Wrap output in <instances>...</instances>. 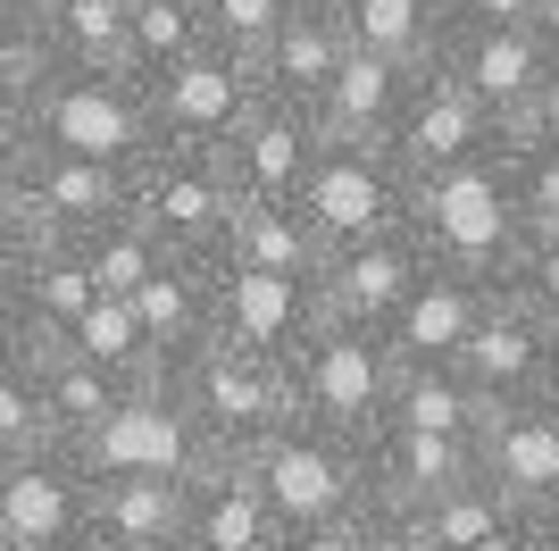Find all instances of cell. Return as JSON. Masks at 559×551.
<instances>
[{
	"mask_svg": "<svg viewBox=\"0 0 559 551\" xmlns=\"http://www.w3.org/2000/svg\"><path fill=\"white\" fill-rule=\"evenodd\" d=\"M234 209L242 201H234V176H226L217 151H176V142H159V160L134 176V218L159 234L176 259H217Z\"/></svg>",
	"mask_w": 559,
	"mask_h": 551,
	"instance_id": "obj_9",
	"label": "cell"
},
{
	"mask_svg": "<svg viewBox=\"0 0 559 551\" xmlns=\"http://www.w3.org/2000/svg\"><path fill=\"white\" fill-rule=\"evenodd\" d=\"M201 17H210L217 50H234V59H251V68H259V50L276 43V25L293 17V0H201Z\"/></svg>",
	"mask_w": 559,
	"mask_h": 551,
	"instance_id": "obj_38",
	"label": "cell"
},
{
	"mask_svg": "<svg viewBox=\"0 0 559 551\" xmlns=\"http://www.w3.org/2000/svg\"><path fill=\"white\" fill-rule=\"evenodd\" d=\"M501 167H510V192H518V218H526V234H559V142L510 134Z\"/></svg>",
	"mask_w": 559,
	"mask_h": 551,
	"instance_id": "obj_36",
	"label": "cell"
},
{
	"mask_svg": "<svg viewBox=\"0 0 559 551\" xmlns=\"http://www.w3.org/2000/svg\"><path fill=\"white\" fill-rule=\"evenodd\" d=\"M318 151H326L318 117L259 92V109L234 126V142L217 151V160H226V176H234V201H301Z\"/></svg>",
	"mask_w": 559,
	"mask_h": 551,
	"instance_id": "obj_16",
	"label": "cell"
},
{
	"mask_svg": "<svg viewBox=\"0 0 559 551\" xmlns=\"http://www.w3.org/2000/svg\"><path fill=\"white\" fill-rule=\"evenodd\" d=\"M510 551H543V535H526V543H510Z\"/></svg>",
	"mask_w": 559,
	"mask_h": 551,
	"instance_id": "obj_52",
	"label": "cell"
},
{
	"mask_svg": "<svg viewBox=\"0 0 559 551\" xmlns=\"http://www.w3.org/2000/svg\"><path fill=\"white\" fill-rule=\"evenodd\" d=\"M359 551H426V535H418L409 509H384V502H376L368 518H359Z\"/></svg>",
	"mask_w": 559,
	"mask_h": 551,
	"instance_id": "obj_44",
	"label": "cell"
},
{
	"mask_svg": "<svg viewBox=\"0 0 559 551\" xmlns=\"http://www.w3.org/2000/svg\"><path fill=\"white\" fill-rule=\"evenodd\" d=\"M393 385H401V360L368 326H318L309 351L293 360V410L309 426H334V435H359V443H376Z\"/></svg>",
	"mask_w": 559,
	"mask_h": 551,
	"instance_id": "obj_7",
	"label": "cell"
},
{
	"mask_svg": "<svg viewBox=\"0 0 559 551\" xmlns=\"http://www.w3.org/2000/svg\"><path fill=\"white\" fill-rule=\"evenodd\" d=\"M75 459L93 468V484H192V468L217 452L201 443L176 385H134L93 435L75 443Z\"/></svg>",
	"mask_w": 559,
	"mask_h": 551,
	"instance_id": "obj_6",
	"label": "cell"
},
{
	"mask_svg": "<svg viewBox=\"0 0 559 551\" xmlns=\"http://www.w3.org/2000/svg\"><path fill=\"white\" fill-rule=\"evenodd\" d=\"M501 293H510L518 309H526V318L559 343V234H535V243L518 251V268H510V284H501Z\"/></svg>",
	"mask_w": 559,
	"mask_h": 551,
	"instance_id": "obj_40",
	"label": "cell"
},
{
	"mask_svg": "<svg viewBox=\"0 0 559 551\" xmlns=\"http://www.w3.org/2000/svg\"><path fill=\"white\" fill-rule=\"evenodd\" d=\"M34 385H43V418H50V443H84L100 426V418L126 401L134 385H117L109 367H93V360H75V351H59V343H43L34 351Z\"/></svg>",
	"mask_w": 559,
	"mask_h": 551,
	"instance_id": "obj_29",
	"label": "cell"
},
{
	"mask_svg": "<svg viewBox=\"0 0 559 551\" xmlns=\"http://www.w3.org/2000/svg\"><path fill=\"white\" fill-rule=\"evenodd\" d=\"M34 151H43V134H34V101H0V184H17Z\"/></svg>",
	"mask_w": 559,
	"mask_h": 551,
	"instance_id": "obj_42",
	"label": "cell"
},
{
	"mask_svg": "<svg viewBox=\"0 0 559 551\" xmlns=\"http://www.w3.org/2000/svg\"><path fill=\"white\" fill-rule=\"evenodd\" d=\"M426 243L409 226L401 234H376V243H350V251H326V268H318V301H326V326H368V335H384V326L401 318V301L426 284Z\"/></svg>",
	"mask_w": 559,
	"mask_h": 551,
	"instance_id": "obj_15",
	"label": "cell"
},
{
	"mask_svg": "<svg viewBox=\"0 0 559 551\" xmlns=\"http://www.w3.org/2000/svg\"><path fill=\"white\" fill-rule=\"evenodd\" d=\"M350 43L376 50V59H401V68H426L451 34V0H343Z\"/></svg>",
	"mask_w": 559,
	"mask_h": 551,
	"instance_id": "obj_30",
	"label": "cell"
},
{
	"mask_svg": "<svg viewBox=\"0 0 559 551\" xmlns=\"http://www.w3.org/2000/svg\"><path fill=\"white\" fill-rule=\"evenodd\" d=\"M34 251H43V234H34L17 209L0 201V301H17V284H25V268H34Z\"/></svg>",
	"mask_w": 559,
	"mask_h": 551,
	"instance_id": "obj_41",
	"label": "cell"
},
{
	"mask_svg": "<svg viewBox=\"0 0 559 551\" xmlns=\"http://www.w3.org/2000/svg\"><path fill=\"white\" fill-rule=\"evenodd\" d=\"M167 385H176V401L192 410V426H201V443L217 459H251L259 443H276L301 418L293 410V367L234 351V343H201Z\"/></svg>",
	"mask_w": 559,
	"mask_h": 551,
	"instance_id": "obj_2",
	"label": "cell"
},
{
	"mask_svg": "<svg viewBox=\"0 0 559 551\" xmlns=\"http://www.w3.org/2000/svg\"><path fill=\"white\" fill-rule=\"evenodd\" d=\"M409 75L418 68L376 59V50L350 43L343 75H334L326 101H318V134L326 142H393V117H401V101H409Z\"/></svg>",
	"mask_w": 559,
	"mask_h": 551,
	"instance_id": "obj_23",
	"label": "cell"
},
{
	"mask_svg": "<svg viewBox=\"0 0 559 551\" xmlns=\"http://www.w3.org/2000/svg\"><path fill=\"white\" fill-rule=\"evenodd\" d=\"M134 551H192L185 535H159V543H134Z\"/></svg>",
	"mask_w": 559,
	"mask_h": 551,
	"instance_id": "obj_48",
	"label": "cell"
},
{
	"mask_svg": "<svg viewBox=\"0 0 559 551\" xmlns=\"http://www.w3.org/2000/svg\"><path fill=\"white\" fill-rule=\"evenodd\" d=\"M50 68L84 75H126V34H134V0H34Z\"/></svg>",
	"mask_w": 559,
	"mask_h": 551,
	"instance_id": "obj_27",
	"label": "cell"
},
{
	"mask_svg": "<svg viewBox=\"0 0 559 551\" xmlns=\"http://www.w3.org/2000/svg\"><path fill=\"white\" fill-rule=\"evenodd\" d=\"M501 284H476V276H451V268H426V284L401 301V318L384 326L401 367H460V351L476 343V326L492 318Z\"/></svg>",
	"mask_w": 559,
	"mask_h": 551,
	"instance_id": "obj_19",
	"label": "cell"
},
{
	"mask_svg": "<svg viewBox=\"0 0 559 551\" xmlns=\"http://www.w3.org/2000/svg\"><path fill=\"white\" fill-rule=\"evenodd\" d=\"M485 401L467 392V376L460 367H401V385H393V401H384V426L393 435H443V443H476L485 435ZM376 426V435H384Z\"/></svg>",
	"mask_w": 559,
	"mask_h": 551,
	"instance_id": "obj_28",
	"label": "cell"
},
{
	"mask_svg": "<svg viewBox=\"0 0 559 551\" xmlns=\"http://www.w3.org/2000/svg\"><path fill=\"white\" fill-rule=\"evenodd\" d=\"M185 535V484H93V551H134Z\"/></svg>",
	"mask_w": 559,
	"mask_h": 551,
	"instance_id": "obj_32",
	"label": "cell"
},
{
	"mask_svg": "<svg viewBox=\"0 0 559 551\" xmlns=\"http://www.w3.org/2000/svg\"><path fill=\"white\" fill-rule=\"evenodd\" d=\"M93 535V468L68 443H43L0 468V551H68Z\"/></svg>",
	"mask_w": 559,
	"mask_h": 551,
	"instance_id": "obj_11",
	"label": "cell"
},
{
	"mask_svg": "<svg viewBox=\"0 0 559 551\" xmlns=\"http://www.w3.org/2000/svg\"><path fill=\"white\" fill-rule=\"evenodd\" d=\"M559 0H451V25H551Z\"/></svg>",
	"mask_w": 559,
	"mask_h": 551,
	"instance_id": "obj_43",
	"label": "cell"
},
{
	"mask_svg": "<svg viewBox=\"0 0 559 551\" xmlns=\"http://www.w3.org/2000/svg\"><path fill=\"white\" fill-rule=\"evenodd\" d=\"M0 201L17 209L43 243H93L100 226L134 218V176L93 160H68V151H34L17 184H0Z\"/></svg>",
	"mask_w": 559,
	"mask_h": 551,
	"instance_id": "obj_12",
	"label": "cell"
},
{
	"mask_svg": "<svg viewBox=\"0 0 559 551\" xmlns=\"http://www.w3.org/2000/svg\"><path fill=\"white\" fill-rule=\"evenodd\" d=\"M435 59L476 92V109H485L501 134H526V126L551 109V92H559L543 25H451Z\"/></svg>",
	"mask_w": 559,
	"mask_h": 551,
	"instance_id": "obj_8",
	"label": "cell"
},
{
	"mask_svg": "<svg viewBox=\"0 0 559 551\" xmlns=\"http://www.w3.org/2000/svg\"><path fill=\"white\" fill-rule=\"evenodd\" d=\"M284 551H359V518H343V527H293Z\"/></svg>",
	"mask_w": 559,
	"mask_h": 551,
	"instance_id": "obj_46",
	"label": "cell"
},
{
	"mask_svg": "<svg viewBox=\"0 0 559 551\" xmlns=\"http://www.w3.org/2000/svg\"><path fill=\"white\" fill-rule=\"evenodd\" d=\"M409 518H418L426 551H510V543H526V535H543V518H526V509H518L501 484H485V477L435 493V502L409 509Z\"/></svg>",
	"mask_w": 559,
	"mask_h": 551,
	"instance_id": "obj_24",
	"label": "cell"
},
{
	"mask_svg": "<svg viewBox=\"0 0 559 551\" xmlns=\"http://www.w3.org/2000/svg\"><path fill=\"white\" fill-rule=\"evenodd\" d=\"M409 201H418V176L393 160V142H326L309 184H301V218L318 226L326 251L401 234L409 226Z\"/></svg>",
	"mask_w": 559,
	"mask_h": 551,
	"instance_id": "obj_5",
	"label": "cell"
},
{
	"mask_svg": "<svg viewBox=\"0 0 559 551\" xmlns=\"http://www.w3.org/2000/svg\"><path fill=\"white\" fill-rule=\"evenodd\" d=\"M543 43H551V75H559V9H551V25H543Z\"/></svg>",
	"mask_w": 559,
	"mask_h": 551,
	"instance_id": "obj_49",
	"label": "cell"
},
{
	"mask_svg": "<svg viewBox=\"0 0 559 551\" xmlns=\"http://www.w3.org/2000/svg\"><path fill=\"white\" fill-rule=\"evenodd\" d=\"M476 477L501 484L526 518H559V410L526 401V410H492L476 435Z\"/></svg>",
	"mask_w": 559,
	"mask_h": 551,
	"instance_id": "obj_18",
	"label": "cell"
},
{
	"mask_svg": "<svg viewBox=\"0 0 559 551\" xmlns=\"http://www.w3.org/2000/svg\"><path fill=\"white\" fill-rule=\"evenodd\" d=\"M34 351H43V343H34V326H25V309H17V301H0V367H25Z\"/></svg>",
	"mask_w": 559,
	"mask_h": 551,
	"instance_id": "obj_45",
	"label": "cell"
},
{
	"mask_svg": "<svg viewBox=\"0 0 559 551\" xmlns=\"http://www.w3.org/2000/svg\"><path fill=\"white\" fill-rule=\"evenodd\" d=\"M526 134H543V142H559V92H551V109L535 117V126H526Z\"/></svg>",
	"mask_w": 559,
	"mask_h": 551,
	"instance_id": "obj_47",
	"label": "cell"
},
{
	"mask_svg": "<svg viewBox=\"0 0 559 551\" xmlns=\"http://www.w3.org/2000/svg\"><path fill=\"white\" fill-rule=\"evenodd\" d=\"M217 268H267V276H318L326 268V243L301 218V201H242L234 209L226 243H217Z\"/></svg>",
	"mask_w": 559,
	"mask_h": 551,
	"instance_id": "obj_26",
	"label": "cell"
},
{
	"mask_svg": "<svg viewBox=\"0 0 559 551\" xmlns=\"http://www.w3.org/2000/svg\"><path fill=\"white\" fill-rule=\"evenodd\" d=\"M259 109V68L251 59H234V50H192L176 75H159L151 84V126H159V142H176V151H226L234 126Z\"/></svg>",
	"mask_w": 559,
	"mask_h": 551,
	"instance_id": "obj_13",
	"label": "cell"
},
{
	"mask_svg": "<svg viewBox=\"0 0 559 551\" xmlns=\"http://www.w3.org/2000/svg\"><path fill=\"white\" fill-rule=\"evenodd\" d=\"M368 468H376V502L384 509H426L435 493L476 477V443H443V435H384L368 443Z\"/></svg>",
	"mask_w": 559,
	"mask_h": 551,
	"instance_id": "obj_25",
	"label": "cell"
},
{
	"mask_svg": "<svg viewBox=\"0 0 559 551\" xmlns=\"http://www.w3.org/2000/svg\"><path fill=\"white\" fill-rule=\"evenodd\" d=\"M68 551H93V543H68Z\"/></svg>",
	"mask_w": 559,
	"mask_h": 551,
	"instance_id": "obj_53",
	"label": "cell"
},
{
	"mask_svg": "<svg viewBox=\"0 0 559 551\" xmlns=\"http://www.w3.org/2000/svg\"><path fill=\"white\" fill-rule=\"evenodd\" d=\"M326 326L318 276H267V268H217V343L259 360H301L309 335Z\"/></svg>",
	"mask_w": 559,
	"mask_h": 551,
	"instance_id": "obj_14",
	"label": "cell"
},
{
	"mask_svg": "<svg viewBox=\"0 0 559 551\" xmlns=\"http://www.w3.org/2000/svg\"><path fill=\"white\" fill-rule=\"evenodd\" d=\"M343 59H350L343 0H293V17L276 25V43L259 50V92L318 117V101H326V84L343 75Z\"/></svg>",
	"mask_w": 559,
	"mask_h": 551,
	"instance_id": "obj_21",
	"label": "cell"
},
{
	"mask_svg": "<svg viewBox=\"0 0 559 551\" xmlns=\"http://www.w3.org/2000/svg\"><path fill=\"white\" fill-rule=\"evenodd\" d=\"M134 318L151 335V360H159V385H167L201 343H217V259H167L134 293Z\"/></svg>",
	"mask_w": 559,
	"mask_h": 551,
	"instance_id": "obj_22",
	"label": "cell"
},
{
	"mask_svg": "<svg viewBox=\"0 0 559 551\" xmlns=\"http://www.w3.org/2000/svg\"><path fill=\"white\" fill-rule=\"evenodd\" d=\"M50 443V418H43V385H34V360L25 367H0V468L25 452Z\"/></svg>",
	"mask_w": 559,
	"mask_h": 551,
	"instance_id": "obj_39",
	"label": "cell"
},
{
	"mask_svg": "<svg viewBox=\"0 0 559 551\" xmlns=\"http://www.w3.org/2000/svg\"><path fill=\"white\" fill-rule=\"evenodd\" d=\"M409 234L426 243V259L451 276H476V284H510L518 251L535 243L526 218H518L510 167L476 160L451 167V176H418V201H409Z\"/></svg>",
	"mask_w": 559,
	"mask_h": 551,
	"instance_id": "obj_1",
	"label": "cell"
},
{
	"mask_svg": "<svg viewBox=\"0 0 559 551\" xmlns=\"http://www.w3.org/2000/svg\"><path fill=\"white\" fill-rule=\"evenodd\" d=\"M93 301H109V293L93 284V268H84L75 243H43L34 268H25V284H17V309H25V326H34V343H59Z\"/></svg>",
	"mask_w": 559,
	"mask_h": 551,
	"instance_id": "obj_31",
	"label": "cell"
},
{
	"mask_svg": "<svg viewBox=\"0 0 559 551\" xmlns=\"http://www.w3.org/2000/svg\"><path fill=\"white\" fill-rule=\"evenodd\" d=\"M551 367H559V343L510 293L492 301V318L476 326V343L460 351V376L485 410H526V401H543V392H551Z\"/></svg>",
	"mask_w": 559,
	"mask_h": 551,
	"instance_id": "obj_17",
	"label": "cell"
},
{
	"mask_svg": "<svg viewBox=\"0 0 559 551\" xmlns=\"http://www.w3.org/2000/svg\"><path fill=\"white\" fill-rule=\"evenodd\" d=\"M50 75L43 25H34V0H0V101H34Z\"/></svg>",
	"mask_w": 559,
	"mask_h": 551,
	"instance_id": "obj_37",
	"label": "cell"
},
{
	"mask_svg": "<svg viewBox=\"0 0 559 551\" xmlns=\"http://www.w3.org/2000/svg\"><path fill=\"white\" fill-rule=\"evenodd\" d=\"M192 50H210V17H201V0H134V34H126V75L142 92L176 75Z\"/></svg>",
	"mask_w": 559,
	"mask_h": 551,
	"instance_id": "obj_33",
	"label": "cell"
},
{
	"mask_svg": "<svg viewBox=\"0 0 559 551\" xmlns=\"http://www.w3.org/2000/svg\"><path fill=\"white\" fill-rule=\"evenodd\" d=\"M543 551H559V518H543Z\"/></svg>",
	"mask_w": 559,
	"mask_h": 551,
	"instance_id": "obj_50",
	"label": "cell"
},
{
	"mask_svg": "<svg viewBox=\"0 0 559 551\" xmlns=\"http://www.w3.org/2000/svg\"><path fill=\"white\" fill-rule=\"evenodd\" d=\"M251 477L267 493V509L293 527H343V518H368L376 509V468L359 435H334V426H309L293 418L276 443L251 452Z\"/></svg>",
	"mask_w": 559,
	"mask_h": 551,
	"instance_id": "obj_4",
	"label": "cell"
},
{
	"mask_svg": "<svg viewBox=\"0 0 559 551\" xmlns=\"http://www.w3.org/2000/svg\"><path fill=\"white\" fill-rule=\"evenodd\" d=\"M59 351L109 367L117 385H159V360H151V335H142L134 301H93V309H84V318L59 335Z\"/></svg>",
	"mask_w": 559,
	"mask_h": 551,
	"instance_id": "obj_34",
	"label": "cell"
},
{
	"mask_svg": "<svg viewBox=\"0 0 559 551\" xmlns=\"http://www.w3.org/2000/svg\"><path fill=\"white\" fill-rule=\"evenodd\" d=\"M501 151H510V134L476 109V92H467L443 59H426V68L409 75L401 117H393V160L409 167V176H451V167L501 160Z\"/></svg>",
	"mask_w": 559,
	"mask_h": 551,
	"instance_id": "obj_10",
	"label": "cell"
},
{
	"mask_svg": "<svg viewBox=\"0 0 559 551\" xmlns=\"http://www.w3.org/2000/svg\"><path fill=\"white\" fill-rule=\"evenodd\" d=\"M543 401H551V410H559V367H551V392H543Z\"/></svg>",
	"mask_w": 559,
	"mask_h": 551,
	"instance_id": "obj_51",
	"label": "cell"
},
{
	"mask_svg": "<svg viewBox=\"0 0 559 551\" xmlns=\"http://www.w3.org/2000/svg\"><path fill=\"white\" fill-rule=\"evenodd\" d=\"M34 134L43 151L142 176L159 160V126H151V92L134 75H84V68H50L34 92Z\"/></svg>",
	"mask_w": 559,
	"mask_h": 551,
	"instance_id": "obj_3",
	"label": "cell"
},
{
	"mask_svg": "<svg viewBox=\"0 0 559 551\" xmlns=\"http://www.w3.org/2000/svg\"><path fill=\"white\" fill-rule=\"evenodd\" d=\"M75 251H84V268H93V284H100L109 301H134L142 284H151L167 259H176L159 234L142 226V218H117V226H100L93 243H75Z\"/></svg>",
	"mask_w": 559,
	"mask_h": 551,
	"instance_id": "obj_35",
	"label": "cell"
},
{
	"mask_svg": "<svg viewBox=\"0 0 559 551\" xmlns=\"http://www.w3.org/2000/svg\"><path fill=\"white\" fill-rule=\"evenodd\" d=\"M185 543L192 551H284V518L267 509L251 459H201V468H192Z\"/></svg>",
	"mask_w": 559,
	"mask_h": 551,
	"instance_id": "obj_20",
	"label": "cell"
}]
</instances>
